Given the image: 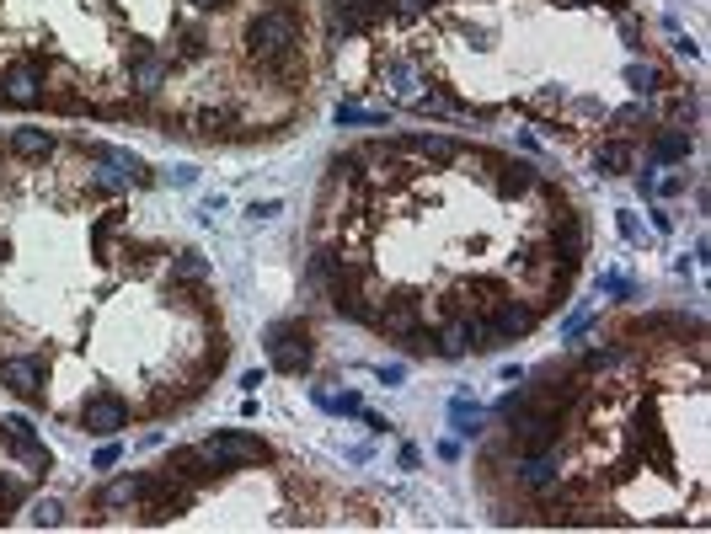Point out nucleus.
<instances>
[{"mask_svg": "<svg viewBox=\"0 0 711 534\" xmlns=\"http://www.w3.org/2000/svg\"><path fill=\"white\" fill-rule=\"evenodd\" d=\"M49 59L38 54H11L0 65V107H17V113H38L49 102Z\"/></svg>", "mask_w": 711, "mask_h": 534, "instance_id": "7ed1b4c3", "label": "nucleus"}, {"mask_svg": "<svg viewBox=\"0 0 711 534\" xmlns=\"http://www.w3.org/2000/svg\"><path fill=\"white\" fill-rule=\"evenodd\" d=\"M626 81H631V91H637V97H658V91L674 86V75L647 59V65H631V70H626Z\"/></svg>", "mask_w": 711, "mask_h": 534, "instance_id": "5701e85b", "label": "nucleus"}, {"mask_svg": "<svg viewBox=\"0 0 711 534\" xmlns=\"http://www.w3.org/2000/svg\"><path fill=\"white\" fill-rule=\"evenodd\" d=\"M535 321H540V316H535V310L524 305V300H514V294L487 310V332H492V342H498V348H503V342L530 337V332H535Z\"/></svg>", "mask_w": 711, "mask_h": 534, "instance_id": "9d476101", "label": "nucleus"}, {"mask_svg": "<svg viewBox=\"0 0 711 534\" xmlns=\"http://www.w3.org/2000/svg\"><path fill=\"white\" fill-rule=\"evenodd\" d=\"M129 225V214L123 209H107V214H97V225H91V251H97V257H107V246H113V235Z\"/></svg>", "mask_w": 711, "mask_h": 534, "instance_id": "b1692460", "label": "nucleus"}, {"mask_svg": "<svg viewBox=\"0 0 711 534\" xmlns=\"http://www.w3.org/2000/svg\"><path fill=\"white\" fill-rule=\"evenodd\" d=\"M172 182H177V187H193V182H198V171H193V166H177V171H172Z\"/></svg>", "mask_w": 711, "mask_h": 534, "instance_id": "72a5a7b5", "label": "nucleus"}, {"mask_svg": "<svg viewBox=\"0 0 711 534\" xmlns=\"http://www.w3.org/2000/svg\"><path fill=\"white\" fill-rule=\"evenodd\" d=\"M385 107H359V102H337V123H380Z\"/></svg>", "mask_w": 711, "mask_h": 534, "instance_id": "c85d7f7f", "label": "nucleus"}, {"mask_svg": "<svg viewBox=\"0 0 711 534\" xmlns=\"http://www.w3.org/2000/svg\"><path fill=\"white\" fill-rule=\"evenodd\" d=\"M198 284H209V262L198 251H177L166 262V289H198Z\"/></svg>", "mask_w": 711, "mask_h": 534, "instance_id": "aec40b11", "label": "nucleus"}, {"mask_svg": "<svg viewBox=\"0 0 711 534\" xmlns=\"http://www.w3.org/2000/svg\"><path fill=\"white\" fill-rule=\"evenodd\" d=\"M305 43V11L295 0H273V6L252 11V17L241 22V49H246V65H268V59L289 54Z\"/></svg>", "mask_w": 711, "mask_h": 534, "instance_id": "f257e3e1", "label": "nucleus"}, {"mask_svg": "<svg viewBox=\"0 0 711 534\" xmlns=\"http://www.w3.org/2000/svg\"><path fill=\"white\" fill-rule=\"evenodd\" d=\"M412 326H423V305H417V294H396V300H385L380 316H375V332L391 337V342H401Z\"/></svg>", "mask_w": 711, "mask_h": 534, "instance_id": "f8f14e48", "label": "nucleus"}, {"mask_svg": "<svg viewBox=\"0 0 711 534\" xmlns=\"http://www.w3.org/2000/svg\"><path fill=\"white\" fill-rule=\"evenodd\" d=\"M204 454L220 470H246V465H268L273 460V449L262 444L257 433H241V428H225V433L204 438Z\"/></svg>", "mask_w": 711, "mask_h": 534, "instance_id": "423d86ee", "label": "nucleus"}, {"mask_svg": "<svg viewBox=\"0 0 711 534\" xmlns=\"http://www.w3.org/2000/svg\"><path fill=\"white\" fill-rule=\"evenodd\" d=\"M535 177H540V171L530 161H498V166H492V193H498V198H530Z\"/></svg>", "mask_w": 711, "mask_h": 534, "instance_id": "f3484780", "label": "nucleus"}, {"mask_svg": "<svg viewBox=\"0 0 711 534\" xmlns=\"http://www.w3.org/2000/svg\"><path fill=\"white\" fill-rule=\"evenodd\" d=\"M0 444H6V454H17L27 470H49L54 465L49 444L33 433V422H27V417H6V422H0Z\"/></svg>", "mask_w": 711, "mask_h": 534, "instance_id": "1a4fd4ad", "label": "nucleus"}, {"mask_svg": "<svg viewBox=\"0 0 711 534\" xmlns=\"http://www.w3.org/2000/svg\"><path fill=\"white\" fill-rule=\"evenodd\" d=\"M653 193H663V198L685 193V177H663V182H653Z\"/></svg>", "mask_w": 711, "mask_h": 534, "instance_id": "2f4dec72", "label": "nucleus"}, {"mask_svg": "<svg viewBox=\"0 0 711 534\" xmlns=\"http://www.w3.org/2000/svg\"><path fill=\"white\" fill-rule=\"evenodd\" d=\"M621 235H626V241H642V225H637V214H621Z\"/></svg>", "mask_w": 711, "mask_h": 534, "instance_id": "473e14b6", "label": "nucleus"}, {"mask_svg": "<svg viewBox=\"0 0 711 534\" xmlns=\"http://www.w3.org/2000/svg\"><path fill=\"white\" fill-rule=\"evenodd\" d=\"M615 22H621V38L631 43V49H642V22L631 17V11H615Z\"/></svg>", "mask_w": 711, "mask_h": 534, "instance_id": "7c9ffc66", "label": "nucleus"}, {"mask_svg": "<svg viewBox=\"0 0 711 534\" xmlns=\"http://www.w3.org/2000/svg\"><path fill=\"white\" fill-rule=\"evenodd\" d=\"M642 123H647V102H626V107H615V113H610V129L626 134V139L637 134Z\"/></svg>", "mask_w": 711, "mask_h": 534, "instance_id": "a878e982", "label": "nucleus"}, {"mask_svg": "<svg viewBox=\"0 0 711 534\" xmlns=\"http://www.w3.org/2000/svg\"><path fill=\"white\" fill-rule=\"evenodd\" d=\"M188 6H193V11H225L230 0H188Z\"/></svg>", "mask_w": 711, "mask_h": 534, "instance_id": "e433bc0d", "label": "nucleus"}, {"mask_svg": "<svg viewBox=\"0 0 711 534\" xmlns=\"http://www.w3.org/2000/svg\"><path fill=\"white\" fill-rule=\"evenodd\" d=\"M380 86L391 91L396 102H417V97H423V75H417V65H412L407 54L385 59V65H380Z\"/></svg>", "mask_w": 711, "mask_h": 534, "instance_id": "ddd939ff", "label": "nucleus"}, {"mask_svg": "<svg viewBox=\"0 0 711 534\" xmlns=\"http://www.w3.org/2000/svg\"><path fill=\"white\" fill-rule=\"evenodd\" d=\"M43 380H49V364L38 353H0V385L22 401H43Z\"/></svg>", "mask_w": 711, "mask_h": 534, "instance_id": "6e6552de", "label": "nucleus"}, {"mask_svg": "<svg viewBox=\"0 0 711 534\" xmlns=\"http://www.w3.org/2000/svg\"><path fill=\"white\" fill-rule=\"evenodd\" d=\"M145 481H150V470H134V476L107 481L102 492L91 497V508H97V513H113V508H139V497H145Z\"/></svg>", "mask_w": 711, "mask_h": 534, "instance_id": "4468645a", "label": "nucleus"}, {"mask_svg": "<svg viewBox=\"0 0 711 534\" xmlns=\"http://www.w3.org/2000/svg\"><path fill=\"white\" fill-rule=\"evenodd\" d=\"M262 353H268V364L278 374H289V380L311 374V364H316V332H311V321H300V316L273 321L268 332H262Z\"/></svg>", "mask_w": 711, "mask_h": 534, "instance_id": "f03ea898", "label": "nucleus"}, {"mask_svg": "<svg viewBox=\"0 0 711 534\" xmlns=\"http://www.w3.org/2000/svg\"><path fill=\"white\" fill-rule=\"evenodd\" d=\"M514 476H519V486H530L535 497H546L551 486H556V449H540V454H519V465H514Z\"/></svg>", "mask_w": 711, "mask_h": 534, "instance_id": "2eb2a0df", "label": "nucleus"}, {"mask_svg": "<svg viewBox=\"0 0 711 534\" xmlns=\"http://www.w3.org/2000/svg\"><path fill=\"white\" fill-rule=\"evenodd\" d=\"M86 182L97 187L102 198H118V193H129V177H118V171H107V166H97V171H91Z\"/></svg>", "mask_w": 711, "mask_h": 534, "instance_id": "bb28decb", "label": "nucleus"}, {"mask_svg": "<svg viewBox=\"0 0 711 534\" xmlns=\"http://www.w3.org/2000/svg\"><path fill=\"white\" fill-rule=\"evenodd\" d=\"M107 465H118V444H107V449H97V470H107Z\"/></svg>", "mask_w": 711, "mask_h": 534, "instance_id": "c9c22d12", "label": "nucleus"}, {"mask_svg": "<svg viewBox=\"0 0 711 534\" xmlns=\"http://www.w3.org/2000/svg\"><path fill=\"white\" fill-rule=\"evenodd\" d=\"M161 465H166V470H177V476H188V481L198 486V492H204V486H214V481L225 476V470H220V465H214L209 454H204V444H182V449H172V454H166Z\"/></svg>", "mask_w": 711, "mask_h": 534, "instance_id": "9b49d317", "label": "nucleus"}, {"mask_svg": "<svg viewBox=\"0 0 711 534\" xmlns=\"http://www.w3.org/2000/svg\"><path fill=\"white\" fill-rule=\"evenodd\" d=\"M450 422H455V433H466V438L482 433V412H476V406H466V401L450 406Z\"/></svg>", "mask_w": 711, "mask_h": 534, "instance_id": "cd10ccee", "label": "nucleus"}, {"mask_svg": "<svg viewBox=\"0 0 711 534\" xmlns=\"http://www.w3.org/2000/svg\"><path fill=\"white\" fill-rule=\"evenodd\" d=\"M690 150H695V139L685 129H658L647 139V155H653V161H685Z\"/></svg>", "mask_w": 711, "mask_h": 534, "instance_id": "412c9836", "label": "nucleus"}, {"mask_svg": "<svg viewBox=\"0 0 711 534\" xmlns=\"http://www.w3.org/2000/svg\"><path fill=\"white\" fill-rule=\"evenodd\" d=\"M123 75H129L134 97H139V102H150L166 81H172V54H166L161 43L134 38V43H129V54H123Z\"/></svg>", "mask_w": 711, "mask_h": 534, "instance_id": "39448f33", "label": "nucleus"}, {"mask_svg": "<svg viewBox=\"0 0 711 534\" xmlns=\"http://www.w3.org/2000/svg\"><path fill=\"white\" fill-rule=\"evenodd\" d=\"M129 401L118 396V390H91V396L81 401V412H75V422H81L86 433H97V438H113L129 428Z\"/></svg>", "mask_w": 711, "mask_h": 534, "instance_id": "0eeeda50", "label": "nucleus"}, {"mask_svg": "<svg viewBox=\"0 0 711 534\" xmlns=\"http://www.w3.org/2000/svg\"><path fill=\"white\" fill-rule=\"evenodd\" d=\"M188 134H204V139H230L236 134V107L230 102H204V107H193L188 113Z\"/></svg>", "mask_w": 711, "mask_h": 534, "instance_id": "a211bd4d", "label": "nucleus"}, {"mask_svg": "<svg viewBox=\"0 0 711 534\" xmlns=\"http://www.w3.org/2000/svg\"><path fill=\"white\" fill-rule=\"evenodd\" d=\"M27 497H33V486H27L22 476H6V470H0V524H6V518L17 513Z\"/></svg>", "mask_w": 711, "mask_h": 534, "instance_id": "393cba45", "label": "nucleus"}, {"mask_svg": "<svg viewBox=\"0 0 711 534\" xmlns=\"http://www.w3.org/2000/svg\"><path fill=\"white\" fill-rule=\"evenodd\" d=\"M278 214V203L268 198V203H252V219H257V225H262V219H273Z\"/></svg>", "mask_w": 711, "mask_h": 534, "instance_id": "f704fd0d", "label": "nucleus"}, {"mask_svg": "<svg viewBox=\"0 0 711 534\" xmlns=\"http://www.w3.org/2000/svg\"><path fill=\"white\" fill-rule=\"evenodd\" d=\"M637 161H642V155H637V145H631L626 134H610V139H599V145H594V171H605V177H626Z\"/></svg>", "mask_w": 711, "mask_h": 534, "instance_id": "dca6fc26", "label": "nucleus"}, {"mask_svg": "<svg viewBox=\"0 0 711 534\" xmlns=\"http://www.w3.org/2000/svg\"><path fill=\"white\" fill-rule=\"evenodd\" d=\"M6 150L17 155V161H43V155L54 150V134L49 129H17L6 139Z\"/></svg>", "mask_w": 711, "mask_h": 534, "instance_id": "4be33fe9", "label": "nucleus"}, {"mask_svg": "<svg viewBox=\"0 0 711 534\" xmlns=\"http://www.w3.org/2000/svg\"><path fill=\"white\" fill-rule=\"evenodd\" d=\"M33 524H38V529H54V524H65V508H59L54 497H38V502H33Z\"/></svg>", "mask_w": 711, "mask_h": 534, "instance_id": "c756f323", "label": "nucleus"}, {"mask_svg": "<svg viewBox=\"0 0 711 534\" xmlns=\"http://www.w3.org/2000/svg\"><path fill=\"white\" fill-rule=\"evenodd\" d=\"M193 508H198V486H193L188 476H177V470L156 465V470H150L145 497H139V508H134V513H145V524H166V518L193 513Z\"/></svg>", "mask_w": 711, "mask_h": 534, "instance_id": "20e7f679", "label": "nucleus"}, {"mask_svg": "<svg viewBox=\"0 0 711 534\" xmlns=\"http://www.w3.org/2000/svg\"><path fill=\"white\" fill-rule=\"evenodd\" d=\"M166 54H172V65H198V59H209V33L193 17L177 22L172 27V49H166Z\"/></svg>", "mask_w": 711, "mask_h": 534, "instance_id": "6ab92c4d", "label": "nucleus"}]
</instances>
